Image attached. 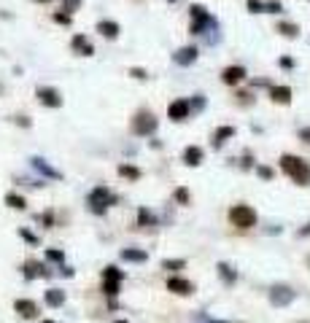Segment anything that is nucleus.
<instances>
[{
    "instance_id": "f3484780",
    "label": "nucleus",
    "mask_w": 310,
    "mask_h": 323,
    "mask_svg": "<svg viewBox=\"0 0 310 323\" xmlns=\"http://www.w3.org/2000/svg\"><path fill=\"white\" fill-rule=\"evenodd\" d=\"M183 162L189 164V167H197L200 162H203V148H197V146H189L183 151Z\"/></svg>"
},
{
    "instance_id": "4be33fe9",
    "label": "nucleus",
    "mask_w": 310,
    "mask_h": 323,
    "mask_svg": "<svg viewBox=\"0 0 310 323\" xmlns=\"http://www.w3.org/2000/svg\"><path fill=\"white\" fill-rule=\"evenodd\" d=\"M62 302H65V294H62L59 288H49V291H46V304H49V307H59Z\"/></svg>"
},
{
    "instance_id": "c85d7f7f",
    "label": "nucleus",
    "mask_w": 310,
    "mask_h": 323,
    "mask_svg": "<svg viewBox=\"0 0 310 323\" xmlns=\"http://www.w3.org/2000/svg\"><path fill=\"white\" fill-rule=\"evenodd\" d=\"M248 11L262 14V11H267V3H262V0H248Z\"/></svg>"
},
{
    "instance_id": "ea45409f",
    "label": "nucleus",
    "mask_w": 310,
    "mask_h": 323,
    "mask_svg": "<svg viewBox=\"0 0 310 323\" xmlns=\"http://www.w3.org/2000/svg\"><path fill=\"white\" fill-rule=\"evenodd\" d=\"M200 323H229V320H213V318H205V315H200Z\"/></svg>"
},
{
    "instance_id": "b1692460",
    "label": "nucleus",
    "mask_w": 310,
    "mask_h": 323,
    "mask_svg": "<svg viewBox=\"0 0 310 323\" xmlns=\"http://www.w3.org/2000/svg\"><path fill=\"white\" fill-rule=\"evenodd\" d=\"M119 175L130 178V180H138V178H141V170L133 167V164H119Z\"/></svg>"
},
{
    "instance_id": "473e14b6",
    "label": "nucleus",
    "mask_w": 310,
    "mask_h": 323,
    "mask_svg": "<svg viewBox=\"0 0 310 323\" xmlns=\"http://www.w3.org/2000/svg\"><path fill=\"white\" fill-rule=\"evenodd\" d=\"M175 202L189 205V191H186V188H175Z\"/></svg>"
},
{
    "instance_id": "4468645a",
    "label": "nucleus",
    "mask_w": 310,
    "mask_h": 323,
    "mask_svg": "<svg viewBox=\"0 0 310 323\" xmlns=\"http://www.w3.org/2000/svg\"><path fill=\"white\" fill-rule=\"evenodd\" d=\"M14 310H17L22 318H35L38 315V307H35V302H30V299H17V302H14Z\"/></svg>"
},
{
    "instance_id": "a19ab883",
    "label": "nucleus",
    "mask_w": 310,
    "mask_h": 323,
    "mask_svg": "<svg viewBox=\"0 0 310 323\" xmlns=\"http://www.w3.org/2000/svg\"><path fill=\"white\" fill-rule=\"evenodd\" d=\"M281 68H294V62H291L289 57H283V59H281Z\"/></svg>"
},
{
    "instance_id": "412c9836",
    "label": "nucleus",
    "mask_w": 310,
    "mask_h": 323,
    "mask_svg": "<svg viewBox=\"0 0 310 323\" xmlns=\"http://www.w3.org/2000/svg\"><path fill=\"white\" fill-rule=\"evenodd\" d=\"M278 33L283 38H297L299 35V27L294 25V22H278Z\"/></svg>"
},
{
    "instance_id": "37998d69",
    "label": "nucleus",
    "mask_w": 310,
    "mask_h": 323,
    "mask_svg": "<svg viewBox=\"0 0 310 323\" xmlns=\"http://www.w3.org/2000/svg\"><path fill=\"white\" fill-rule=\"evenodd\" d=\"M35 3H49V0H35Z\"/></svg>"
},
{
    "instance_id": "e433bc0d",
    "label": "nucleus",
    "mask_w": 310,
    "mask_h": 323,
    "mask_svg": "<svg viewBox=\"0 0 310 323\" xmlns=\"http://www.w3.org/2000/svg\"><path fill=\"white\" fill-rule=\"evenodd\" d=\"M205 105V100H203V94H197L195 97V102H192V108H195V111H200V108Z\"/></svg>"
},
{
    "instance_id": "c756f323",
    "label": "nucleus",
    "mask_w": 310,
    "mask_h": 323,
    "mask_svg": "<svg viewBox=\"0 0 310 323\" xmlns=\"http://www.w3.org/2000/svg\"><path fill=\"white\" fill-rule=\"evenodd\" d=\"M46 259H49V262H57V264H62V262H65V253H62V250H54V248H49V250H46Z\"/></svg>"
},
{
    "instance_id": "ddd939ff",
    "label": "nucleus",
    "mask_w": 310,
    "mask_h": 323,
    "mask_svg": "<svg viewBox=\"0 0 310 323\" xmlns=\"http://www.w3.org/2000/svg\"><path fill=\"white\" fill-rule=\"evenodd\" d=\"M30 164H33V167L41 172V175H46V178H51V180H57V178H62L57 170L54 167H49V162L46 159H41V156H33V159H30Z\"/></svg>"
},
{
    "instance_id": "a18cd8bd",
    "label": "nucleus",
    "mask_w": 310,
    "mask_h": 323,
    "mask_svg": "<svg viewBox=\"0 0 310 323\" xmlns=\"http://www.w3.org/2000/svg\"><path fill=\"white\" fill-rule=\"evenodd\" d=\"M43 323H54V320H43Z\"/></svg>"
},
{
    "instance_id": "0eeeda50",
    "label": "nucleus",
    "mask_w": 310,
    "mask_h": 323,
    "mask_svg": "<svg viewBox=\"0 0 310 323\" xmlns=\"http://www.w3.org/2000/svg\"><path fill=\"white\" fill-rule=\"evenodd\" d=\"M35 97L41 100L46 108H59V105H62L59 92H57V89H51V86H38V89H35Z\"/></svg>"
},
{
    "instance_id": "7ed1b4c3",
    "label": "nucleus",
    "mask_w": 310,
    "mask_h": 323,
    "mask_svg": "<svg viewBox=\"0 0 310 323\" xmlns=\"http://www.w3.org/2000/svg\"><path fill=\"white\" fill-rule=\"evenodd\" d=\"M229 221H232V226H237V229H251V226H257V213H254V208H248V205H235V208L229 210Z\"/></svg>"
},
{
    "instance_id": "49530a36",
    "label": "nucleus",
    "mask_w": 310,
    "mask_h": 323,
    "mask_svg": "<svg viewBox=\"0 0 310 323\" xmlns=\"http://www.w3.org/2000/svg\"><path fill=\"white\" fill-rule=\"evenodd\" d=\"M170 3H175V0H170Z\"/></svg>"
},
{
    "instance_id": "c03bdc74",
    "label": "nucleus",
    "mask_w": 310,
    "mask_h": 323,
    "mask_svg": "<svg viewBox=\"0 0 310 323\" xmlns=\"http://www.w3.org/2000/svg\"><path fill=\"white\" fill-rule=\"evenodd\" d=\"M113 323H127V320H113Z\"/></svg>"
},
{
    "instance_id": "aec40b11",
    "label": "nucleus",
    "mask_w": 310,
    "mask_h": 323,
    "mask_svg": "<svg viewBox=\"0 0 310 323\" xmlns=\"http://www.w3.org/2000/svg\"><path fill=\"white\" fill-rule=\"evenodd\" d=\"M216 270H219V275H221V280H224V283H227V286H232V283H235V280H237V272H235V270H232V267H229V264H224V262H221L219 267H216Z\"/></svg>"
},
{
    "instance_id": "dca6fc26",
    "label": "nucleus",
    "mask_w": 310,
    "mask_h": 323,
    "mask_svg": "<svg viewBox=\"0 0 310 323\" xmlns=\"http://www.w3.org/2000/svg\"><path fill=\"white\" fill-rule=\"evenodd\" d=\"M97 33H100V35H105L108 41H113V38H119V33H121V30H119V25H116V22H111V19H103V22L97 25Z\"/></svg>"
},
{
    "instance_id": "f704fd0d",
    "label": "nucleus",
    "mask_w": 310,
    "mask_h": 323,
    "mask_svg": "<svg viewBox=\"0 0 310 323\" xmlns=\"http://www.w3.org/2000/svg\"><path fill=\"white\" fill-rule=\"evenodd\" d=\"M257 172H259V178H265V180H273V175H275L270 167H257Z\"/></svg>"
},
{
    "instance_id": "f03ea898",
    "label": "nucleus",
    "mask_w": 310,
    "mask_h": 323,
    "mask_svg": "<svg viewBox=\"0 0 310 323\" xmlns=\"http://www.w3.org/2000/svg\"><path fill=\"white\" fill-rule=\"evenodd\" d=\"M189 14H192V33H195V35H205V30H213L216 27V19L205 11V6L195 3L189 9Z\"/></svg>"
},
{
    "instance_id": "cd10ccee",
    "label": "nucleus",
    "mask_w": 310,
    "mask_h": 323,
    "mask_svg": "<svg viewBox=\"0 0 310 323\" xmlns=\"http://www.w3.org/2000/svg\"><path fill=\"white\" fill-rule=\"evenodd\" d=\"M183 267H186V262H183V259H165V262H162V270H183Z\"/></svg>"
},
{
    "instance_id": "5701e85b",
    "label": "nucleus",
    "mask_w": 310,
    "mask_h": 323,
    "mask_svg": "<svg viewBox=\"0 0 310 323\" xmlns=\"http://www.w3.org/2000/svg\"><path fill=\"white\" fill-rule=\"evenodd\" d=\"M38 275L43 278V275H49V270H43L41 264H33V262H30V264L25 267V278H27V280H33V278H38Z\"/></svg>"
},
{
    "instance_id": "423d86ee",
    "label": "nucleus",
    "mask_w": 310,
    "mask_h": 323,
    "mask_svg": "<svg viewBox=\"0 0 310 323\" xmlns=\"http://www.w3.org/2000/svg\"><path fill=\"white\" fill-rule=\"evenodd\" d=\"M154 130H157V119H154L151 113L141 111V113L135 116V121H133V132H135V135L143 138V135H151Z\"/></svg>"
},
{
    "instance_id": "20e7f679",
    "label": "nucleus",
    "mask_w": 310,
    "mask_h": 323,
    "mask_svg": "<svg viewBox=\"0 0 310 323\" xmlns=\"http://www.w3.org/2000/svg\"><path fill=\"white\" fill-rule=\"evenodd\" d=\"M89 205H92L95 213H105V205H116V194H111L103 186H97L95 191L89 194Z\"/></svg>"
},
{
    "instance_id": "9b49d317",
    "label": "nucleus",
    "mask_w": 310,
    "mask_h": 323,
    "mask_svg": "<svg viewBox=\"0 0 310 323\" xmlns=\"http://www.w3.org/2000/svg\"><path fill=\"white\" fill-rule=\"evenodd\" d=\"M167 291H173V294H178V296H186V294L195 291V286H192L189 280H183V278H170L167 280Z\"/></svg>"
},
{
    "instance_id": "2f4dec72",
    "label": "nucleus",
    "mask_w": 310,
    "mask_h": 323,
    "mask_svg": "<svg viewBox=\"0 0 310 323\" xmlns=\"http://www.w3.org/2000/svg\"><path fill=\"white\" fill-rule=\"evenodd\" d=\"M103 291H105V294L113 299L116 294H119V283H108V280H105V283H103Z\"/></svg>"
},
{
    "instance_id": "bb28decb",
    "label": "nucleus",
    "mask_w": 310,
    "mask_h": 323,
    "mask_svg": "<svg viewBox=\"0 0 310 323\" xmlns=\"http://www.w3.org/2000/svg\"><path fill=\"white\" fill-rule=\"evenodd\" d=\"M138 224H141V226H151V224H157V218H154L151 210L141 208V210H138Z\"/></svg>"
},
{
    "instance_id": "a211bd4d",
    "label": "nucleus",
    "mask_w": 310,
    "mask_h": 323,
    "mask_svg": "<svg viewBox=\"0 0 310 323\" xmlns=\"http://www.w3.org/2000/svg\"><path fill=\"white\" fill-rule=\"evenodd\" d=\"M119 256L124 259V262H146V259H149L146 250H135V248H124Z\"/></svg>"
},
{
    "instance_id": "9d476101",
    "label": "nucleus",
    "mask_w": 310,
    "mask_h": 323,
    "mask_svg": "<svg viewBox=\"0 0 310 323\" xmlns=\"http://www.w3.org/2000/svg\"><path fill=\"white\" fill-rule=\"evenodd\" d=\"M173 62L175 65H195L197 62V49L195 46H183V49H178L173 54Z\"/></svg>"
},
{
    "instance_id": "393cba45",
    "label": "nucleus",
    "mask_w": 310,
    "mask_h": 323,
    "mask_svg": "<svg viewBox=\"0 0 310 323\" xmlns=\"http://www.w3.org/2000/svg\"><path fill=\"white\" fill-rule=\"evenodd\" d=\"M6 205H9V208H17V210H25L27 208L25 197H19V194H6Z\"/></svg>"
},
{
    "instance_id": "f8f14e48",
    "label": "nucleus",
    "mask_w": 310,
    "mask_h": 323,
    "mask_svg": "<svg viewBox=\"0 0 310 323\" xmlns=\"http://www.w3.org/2000/svg\"><path fill=\"white\" fill-rule=\"evenodd\" d=\"M71 46H73L76 54H81V57H92V54H95V49H92V43H89L87 35H76L71 41Z\"/></svg>"
},
{
    "instance_id": "2eb2a0df",
    "label": "nucleus",
    "mask_w": 310,
    "mask_h": 323,
    "mask_svg": "<svg viewBox=\"0 0 310 323\" xmlns=\"http://www.w3.org/2000/svg\"><path fill=\"white\" fill-rule=\"evenodd\" d=\"M270 97H273V102L289 105V102H291V89H289V86H270Z\"/></svg>"
},
{
    "instance_id": "a878e982",
    "label": "nucleus",
    "mask_w": 310,
    "mask_h": 323,
    "mask_svg": "<svg viewBox=\"0 0 310 323\" xmlns=\"http://www.w3.org/2000/svg\"><path fill=\"white\" fill-rule=\"evenodd\" d=\"M121 278H124V272L116 270V267H105L103 270V280H108V283H119Z\"/></svg>"
},
{
    "instance_id": "58836bf2",
    "label": "nucleus",
    "mask_w": 310,
    "mask_h": 323,
    "mask_svg": "<svg viewBox=\"0 0 310 323\" xmlns=\"http://www.w3.org/2000/svg\"><path fill=\"white\" fill-rule=\"evenodd\" d=\"M267 11H270V14H278V11H281V3H278V0H273V3H267Z\"/></svg>"
},
{
    "instance_id": "de8ad7c7",
    "label": "nucleus",
    "mask_w": 310,
    "mask_h": 323,
    "mask_svg": "<svg viewBox=\"0 0 310 323\" xmlns=\"http://www.w3.org/2000/svg\"><path fill=\"white\" fill-rule=\"evenodd\" d=\"M307 264H310V259H307Z\"/></svg>"
},
{
    "instance_id": "1a4fd4ad",
    "label": "nucleus",
    "mask_w": 310,
    "mask_h": 323,
    "mask_svg": "<svg viewBox=\"0 0 310 323\" xmlns=\"http://www.w3.org/2000/svg\"><path fill=\"white\" fill-rule=\"evenodd\" d=\"M245 78V68L243 65H229V68H224V73H221V81L227 84V86H235L240 84Z\"/></svg>"
},
{
    "instance_id": "39448f33",
    "label": "nucleus",
    "mask_w": 310,
    "mask_h": 323,
    "mask_svg": "<svg viewBox=\"0 0 310 323\" xmlns=\"http://www.w3.org/2000/svg\"><path fill=\"white\" fill-rule=\"evenodd\" d=\"M294 299H297V291L289 288V286H273L270 288V302L275 307H286V304H291Z\"/></svg>"
},
{
    "instance_id": "72a5a7b5",
    "label": "nucleus",
    "mask_w": 310,
    "mask_h": 323,
    "mask_svg": "<svg viewBox=\"0 0 310 323\" xmlns=\"http://www.w3.org/2000/svg\"><path fill=\"white\" fill-rule=\"evenodd\" d=\"M54 22H57V25H71V14H54Z\"/></svg>"
},
{
    "instance_id": "4c0bfd02",
    "label": "nucleus",
    "mask_w": 310,
    "mask_h": 323,
    "mask_svg": "<svg viewBox=\"0 0 310 323\" xmlns=\"http://www.w3.org/2000/svg\"><path fill=\"white\" fill-rule=\"evenodd\" d=\"M299 140H305V143L310 146V127H305V130H299Z\"/></svg>"
},
{
    "instance_id": "79ce46f5",
    "label": "nucleus",
    "mask_w": 310,
    "mask_h": 323,
    "mask_svg": "<svg viewBox=\"0 0 310 323\" xmlns=\"http://www.w3.org/2000/svg\"><path fill=\"white\" fill-rule=\"evenodd\" d=\"M305 234H310V224L305 226V229H299V237H305Z\"/></svg>"
},
{
    "instance_id": "6e6552de",
    "label": "nucleus",
    "mask_w": 310,
    "mask_h": 323,
    "mask_svg": "<svg viewBox=\"0 0 310 323\" xmlns=\"http://www.w3.org/2000/svg\"><path fill=\"white\" fill-rule=\"evenodd\" d=\"M167 113H170V119H173V121H183V119H189V113H192L189 100H175V102H170Z\"/></svg>"
},
{
    "instance_id": "7c9ffc66",
    "label": "nucleus",
    "mask_w": 310,
    "mask_h": 323,
    "mask_svg": "<svg viewBox=\"0 0 310 323\" xmlns=\"http://www.w3.org/2000/svg\"><path fill=\"white\" fill-rule=\"evenodd\" d=\"M81 0H62V11H79Z\"/></svg>"
},
{
    "instance_id": "6ab92c4d",
    "label": "nucleus",
    "mask_w": 310,
    "mask_h": 323,
    "mask_svg": "<svg viewBox=\"0 0 310 323\" xmlns=\"http://www.w3.org/2000/svg\"><path fill=\"white\" fill-rule=\"evenodd\" d=\"M232 135H235V127H219V130H216V135H213V146L221 148L224 140H229Z\"/></svg>"
},
{
    "instance_id": "f257e3e1",
    "label": "nucleus",
    "mask_w": 310,
    "mask_h": 323,
    "mask_svg": "<svg viewBox=\"0 0 310 323\" xmlns=\"http://www.w3.org/2000/svg\"><path fill=\"white\" fill-rule=\"evenodd\" d=\"M281 170L289 175L297 186H307L310 183V164L299 156H291V154H283L281 156Z\"/></svg>"
},
{
    "instance_id": "c9c22d12",
    "label": "nucleus",
    "mask_w": 310,
    "mask_h": 323,
    "mask_svg": "<svg viewBox=\"0 0 310 323\" xmlns=\"http://www.w3.org/2000/svg\"><path fill=\"white\" fill-rule=\"evenodd\" d=\"M130 76H133V78H138V81H143V78L149 76V73H146L143 68H133V70H130Z\"/></svg>"
}]
</instances>
